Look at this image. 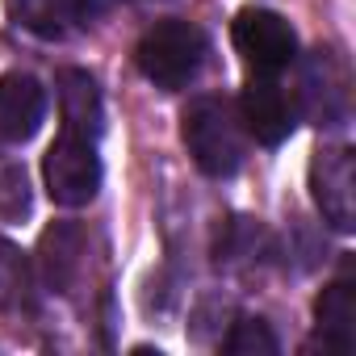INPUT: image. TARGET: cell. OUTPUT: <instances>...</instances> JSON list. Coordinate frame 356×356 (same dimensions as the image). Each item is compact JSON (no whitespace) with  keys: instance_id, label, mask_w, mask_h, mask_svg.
Returning a JSON list of instances; mask_svg holds the SVG:
<instances>
[{"instance_id":"6da1fadb","label":"cell","mask_w":356,"mask_h":356,"mask_svg":"<svg viewBox=\"0 0 356 356\" xmlns=\"http://www.w3.org/2000/svg\"><path fill=\"white\" fill-rule=\"evenodd\" d=\"M185 147L206 176H214V181L235 176L248 159V126L239 118V105L222 97L193 101L185 109Z\"/></svg>"},{"instance_id":"7a4b0ae2","label":"cell","mask_w":356,"mask_h":356,"mask_svg":"<svg viewBox=\"0 0 356 356\" xmlns=\"http://www.w3.org/2000/svg\"><path fill=\"white\" fill-rule=\"evenodd\" d=\"M134 63L155 88H185L206 63V34L193 22H159L138 38Z\"/></svg>"},{"instance_id":"3957f363","label":"cell","mask_w":356,"mask_h":356,"mask_svg":"<svg viewBox=\"0 0 356 356\" xmlns=\"http://www.w3.org/2000/svg\"><path fill=\"white\" fill-rule=\"evenodd\" d=\"M42 181L55 206L63 210H80L101 193V155L92 147V138L80 134H59L47 155H42Z\"/></svg>"},{"instance_id":"277c9868","label":"cell","mask_w":356,"mask_h":356,"mask_svg":"<svg viewBox=\"0 0 356 356\" xmlns=\"http://www.w3.org/2000/svg\"><path fill=\"white\" fill-rule=\"evenodd\" d=\"M231 42L243 55V63L264 76H277L298 59V34L273 9H243L231 26Z\"/></svg>"},{"instance_id":"5b68a950","label":"cell","mask_w":356,"mask_h":356,"mask_svg":"<svg viewBox=\"0 0 356 356\" xmlns=\"http://www.w3.org/2000/svg\"><path fill=\"white\" fill-rule=\"evenodd\" d=\"M239 118L256 143L281 147L298 126V97L277 76L252 72V80L243 84V97H239Z\"/></svg>"},{"instance_id":"8992f818","label":"cell","mask_w":356,"mask_h":356,"mask_svg":"<svg viewBox=\"0 0 356 356\" xmlns=\"http://www.w3.org/2000/svg\"><path fill=\"white\" fill-rule=\"evenodd\" d=\"M310 193L314 206L323 214V222H331L335 231H352L356 227V159L348 147H323L310 159Z\"/></svg>"},{"instance_id":"52a82bcc","label":"cell","mask_w":356,"mask_h":356,"mask_svg":"<svg viewBox=\"0 0 356 356\" xmlns=\"http://www.w3.org/2000/svg\"><path fill=\"white\" fill-rule=\"evenodd\" d=\"M47 118V88L30 72H5L0 76V138L26 143L38 134Z\"/></svg>"},{"instance_id":"ba28073f","label":"cell","mask_w":356,"mask_h":356,"mask_svg":"<svg viewBox=\"0 0 356 356\" xmlns=\"http://www.w3.org/2000/svg\"><path fill=\"white\" fill-rule=\"evenodd\" d=\"M55 92H59L63 130L97 143V134L105 130V105H101L97 80H92L88 72H80V67H67V72L55 76Z\"/></svg>"},{"instance_id":"9c48e42d","label":"cell","mask_w":356,"mask_h":356,"mask_svg":"<svg viewBox=\"0 0 356 356\" xmlns=\"http://www.w3.org/2000/svg\"><path fill=\"white\" fill-rule=\"evenodd\" d=\"M302 105L310 109V118H318V126H339L348 113V80L335 63L331 51H314V59L306 63V80H302Z\"/></svg>"},{"instance_id":"30bf717a","label":"cell","mask_w":356,"mask_h":356,"mask_svg":"<svg viewBox=\"0 0 356 356\" xmlns=\"http://www.w3.org/2000/svg\"><path fill=\"white\" fill-rule=\"evenodd\" d=\"M80 256H84V231L72 227V222H55L51 231H42V243H38V268H42V281L47 289L55 293H67L76 273H80Z\"/></svg>"},{"instance_id":"8fae6325","label":"cell","mask_w":356,"mask_h":356,"mask_svg":"<svg viewBox=\"0 0 356 356\" xmlns=\"http://www.w3.org/2000/svg\"><path fill=\"white\" fill-rule=\"evenodd\" d=\"M314 323L327 348L348 352L356 343V289L348 277H339L335 285H327L314 302Z\"/></svg>"},{"instance_id":"7c38bea8","label":"cell","mask_w":356,"mask_h":356,"mask_svg":"<svg viewBox=\"0 0 356 356\" xmlns=\"http://www.w3.org/2000/svg\"><path fill=\"white\" fill-rule=\"evenodd\" d=\"M9 13L22 30H30L38 38H63L72 26L67 0H9Z\"/></svg>"},{"instance_id":"4fadbf2b","label":"cell","mask_w":356,"mask_h":356,"mask_svg":"<svg viewBox=\"0 0 356 356\" xmlns=\"http://www.w3.org/2000/svg\"><path fill=\"white\" fill-rule=\"evenodd\" d=\"M0 306L5 310L30 306V268L9 239H0Z\"/></svg>"},{"instance_id":"5bb4252c","label":"cell","mask_w":356,"mask_h":356,"mask_svg":"<svg viewBox=\"0 0 356 356\" xmlns=\"http://www.w3.org/2000/svg\"><path fill=\"white\" fill-rule=\"evenodd\" d=\"M222 348L231 356H277L281 343H277V335H273V327L264 318H239Z\"/></svg>"},{"instance_id":"9a60e30c","label":"cell","mask_w":356,"mask_h":356,"mask_svg":"<svg viewBox=\"0 0 356 356\" xmlns=\"http://www.w3.org/2000/svg\"><path fill=\"white\" fill-rule=\"evenodd\" d=\"M113 9V0H67V13H72V26H92L97 17H105Z\"/></svg>"}]
</instances>
